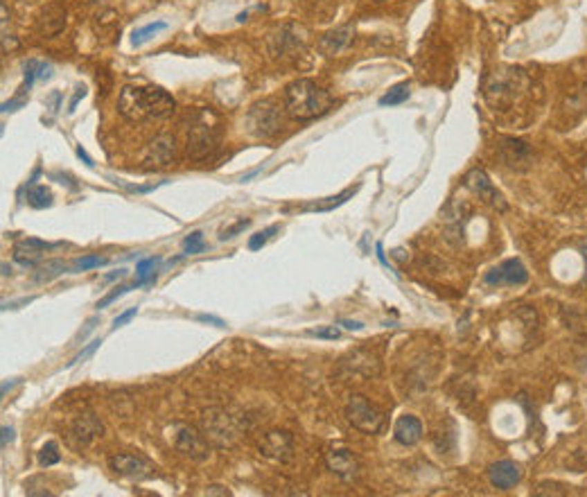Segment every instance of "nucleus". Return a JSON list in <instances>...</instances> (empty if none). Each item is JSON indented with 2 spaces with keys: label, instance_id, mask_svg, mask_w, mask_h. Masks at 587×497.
I'll return each instance as SVG.
<instances>
[{
  "label": "nucleus",
  "instance_id": "9b49d317",
  "mask_svg": "<svg viewBox=\"0 0 587 497\" xmlns=\"http://www.w3.org/2000/svg\"><path fill=\"white\" fill-rule=\"evenodd\" d=\"M262 457L273 461H289L294 454V439L289 432H269L258 445Z\"/></svg>",
  "mask_w": 587,
  "mask_h": 497
},
{
  "label": "nucleus",
  "instance_id": "6ab92c4d",
  "mask_svg": "<svg viewBox=\"0 0 587 497\" xmlns=\"http://www.w3.org/2000/svg\"><path fill=\"white\" fill-rule=\"evenodd\" d=\"M395 441L400 445H416L422 439V423L416 416H400L398 423H395Z\"/></svg>",
  "mask_w": 587,
  "mask_h": 497
},
{
  "label": "nucleus",
  "instance_id": "a19ab883",
  "mask_svg": "<svg viewBox=\"0 0 587 497\" xmlns=\"http://www.w3.org/2000/svg\"><path fill=\"white\" fill-rule=\"evenodd\" d=\"M77 156H80V159H82L89 168H93V159L89 156V154H86V150L82 147V145H80V147H77Z\"/></svg>",
  "mask_w": 587,
  "mask_h": 497
},
{
  "label": "nucleus",
  "instance_id": "393cba45",
  "mask_svg": "<svg viewBox=\"0 0 587 497\" xmlns=\"http://www.w3.org/2000/svg\"><path fill=\"white\" fill-rule=\"evenodd\" d=\"M163 30H168V23L165 21H156V23H150V25H145V28H141V30H136L134 32V37H132V44L138 48V46H143V44H147V41H150L152 37H156L159 32H163Z\"/></svg>",
  "mask_w": 587,
  "mask_h": 497
},
{
  "label": "nucleus",
  "instance_id": "cd10ccee",
  "mask_svg": "<svg viewBox=\"0 0 587 497\" xmlns=\"http://www.w3.org/2000/svg\"><path fill=\"white\" fill-rule=\"evenodd\" d=\"M62 271H66V264L64 262H59V260H50V262H46V267H43L39 273H37V282H43V280H53V278H57L59 273Z\"/></svg>",
  "mask_w": 587,
  "mask_h": 497
},
{
  "label": "nucleus",
  "instance_id": "72a5a7b5",
  "mask_svg": "<svg viewBox=\"0 0 587 497\" xmlns=\"http://www.w3.org/2000/svg\"><path fill=\"white\" fill-rule=\"evenodd\" d=\"M249 224H251V219H240L237 224H233L231 228H224L222 231V240H231V237H235V233H240V231H244Z\"/></svg>",
  "mask_w": 587,
  "mask_h": 497
},
{
  "label": "nucleus",
  "instance_id": "4c0bfd02",
  "mask_svg": "<svg viewBox=\"0 0 587 497\" xmlns=\"http://www.w3.org/2000/svg\"><path fill=\"white\" fill-rule=\"evenodd\" d=\"M197 319L204 321V323H215V325H219V328H222V325H226L222 319H217V316H213V314H199Z\"/></svg>",
  "mask_w": 587,
  "mask_h": 497
},
{
  "label": "nucleus",
  "instance_id": "a211bd4d",
  "mask_svg": "<svg viewBox=\"0 0 587 497\" xmlns=\"http://www.w3.org/2000/svg\"><path fill=\"white\" fill-rule=\"evenodd\" d=\"M66 28V10L62 5H48L39 16V30L46 37H57Z\"/></svg>",
  "mask_w": 587,
  "mask_h": 497
},
{
  "label": "nucleus",
  "instance_id": "9d476101",
  "mask_svg": "<svg viewBox=\"0 0 587 497\" xmlns=\"http://www.w3.org/2000/svg\"><path fill=\"white\" fill-rule=\"evenodd\" d=\"M325 466H327V470H332L339 479H343V482H352V479H357V475H359V461L348 448L327 450Z\"/></svg>",
  "mask_w": 587,
  "mask_h": 497
},
{
  "label": "nucleus",
  "instance_id": "37998d69",
  "mask_svg": "<svg viewBox=\"0 0 587 497\" xmlns=\"http://www.w3.org/2000/svg\"><path fill=\"white\" fill-rule=\"evenodd\" d=\"M341 325H346L348 330H361V323L359 321H339Z\"/></svg>",
  "mask_w": 587,
  "mask_h": 497
},
{
  "label": "nucleus",
  "instance_id": "f03ea898",
  "mask_svg": "<svg viewBox=\"0 0 587 497\" xmlns=\"http://www.w3.org/2000/svg\"><path fill=\"white\" fill-rule=\"evenodd\" d=\"M332 107V98L325 89L312 80H296L285 89V111L294 120H314L327 114Z\"/></svg>",
  "mask_w": 587,
  "mask_h": 497
},
{
  "label": "nucleus",
  "instance_id": "58836bf2",
  "mask_svg": "<svg viewBox=\"0 0 587 497\" xmlns=\"http://www.w3.org/2000/svg\"><path fill=\"white\" fill-rule=\"evenodd\" d=\"M14 441V427H3V448H7Z\"/></svg>",
  "mask_w": 587,
  "mask_h": 497
},
{
  "label": "nucleus",
  "instance_id": "dca6fc26",
  "mask_svg": "<svg viewBox=\"0 0 587 497\" xmlns=\"http://www.w3.org/2000/svg\"><path fill=\"white\" fill-rule=\"evenodd\" d=\"M488 479H490V484H493L495 488H499V491H508V488H513L515 484H520L522 470H520V466L515 464V461L504 459V461H497V464L490 466Z\"/></svg>",
  "mask_w": 587,
  "mask_h": 497
},
{
  "label": "nucleus",
  "instance_id": "ddd939ff",
  "mask_svg": "<svg viewBox=\"0 0 587 497\" xmlns=\"http://www.w3.org/2000/svg\"><path fill=\"white\" fill-rule=\"evenodd\" d=\"M177 156V138L172 134H159L150 145H147L145 152V163L156 168H165L170 165Z\"/></svg>",
  "mask_w": 587,
  "mask_h": 497
},
{
  "label": "nucleus",
  "instance_id": "c03bdc74",
  "mask_svg": "<svg viewBox=\"0 0 587 497\" xmlns=\"http://www.w3.org/2000/svg\"><path fill=\"white\" fill-rule=\"evenodd\" d=\"M123 276H127V269H120L118 273H111V276H107L105 280H116V278H123Z\"/></svg>",
  "mask_w": 587,
  "mask_h": 497
},
{
  "label": "nucleus",
  "instance_id": "423d86ee",
  "mask_svg": "<svg viewBox=\"0 0 587 497\" xmlns=\"http://www.w3.org/2000/svg\"><path fill=\"white\" fill-rule=\"evenodd\" d=\"M172 445L177 448V452H181L183 457H190L192 461H204L210 454L208 439L204 436V432L188 423H177L172 427Z\"/></svg>",
  "mask_w": 587,
  "mask_h": 497
},
{
  "label": "nucleus",
  "instance_id": "f8f14e48",
  "mask_svg": "<svg viewBox=\"0 0 587 497\" xmlns=\"http://www.w3.org/2000/svg\"><path fill=\"white\" fill-rule=\"evenodd\" d=\"M109 466L114 473L129 477V479H145L152 475V464L138 454H114L109 459Z\"/></svg>",
  "mask_w": 587,
  "mask_h": 497
},
{
  "label": "nucleus",
  "instance_id": "f3484780",
  "mask_svg": "<svg viewBox=\"0 0 587 497\" xmlns=\"http://www.w3.org/2000/svg\"><path fill=\"white\" fill-rule=\"evenodd\" d=\"M352 37H355V30H352V25H343V28L325 32L323 37L318 39V53L325 55V57L339 55L341 50H346V46L352 41Z\"/></svg>",
  "mask_w": 587,
  "mask_h": 497
},
{
  "label": "nucleus",
  "instance_id": "79ce46f5",
  "mask_svg": "<svg viewBox=\"0 0 587 497\" xmlns=\"http://www.w3.org/2000/svg\"><path fill=\"white\" fill-rule=\"evenodd\" d=\"M208 495H231V493L226 491V488H222V486H210Z\"/></svg>",
  "mask_w": 587,
  "mask_h": 497
},
{
  "label": "nucleus",
  "instance_id": "c9c22d12",
  "mask_svg": "<svg viewBox=\"0 0 587 497\" xmlns=\"http://www.w3.org/2000/svg\"><path fill=\"white\" fill-rule=\"evenodd\" d=\"M136 314H138V310H136V307H132V310H127V312H123L120 316H116V319H114V328H120V325L129 323Z\"/></svg>",
  "mask_w": 587,
  "mask_h": 497
},
{
  "label": "nucleus",
  "instance_id": "473e14b6",
  "mask_svg": "<svg viewBox=\"0 0 587 497\" xmlns=\"http://www.w3.org/2000/svg\"><path fill=\"white\" fill-rule=\"evenodd\" d=\"M309 337H318V339H339V328H334V325H330V328H318V330H309L307 332Z\"/></svg>",
  "mask_w": 587,
  "mask_h": 497
},
{
  "label": "nucleus",
  "instance_id": "2f4dec72",
  "mask_svg": "<svg viewBox=\"0 0 587 497\" xmlns=\"http://www.w3.org/2000/svg\"><path fill=\"white\" fill-rule=\"evenodd\" d=\"M100 344H102V339H93L89 346H86V348H82L80 353H77V355H75V357L71 359V362H68V366H73V364H77V362H82V359H86V357H89V355H93L95 350L100 348Z\"/></svg>",
  "mask_w": 587,
  "mask_h": 497
},
{
  "label": "nucleus",
  "instance_id": "412c9836",
  "mask_svg": "<svg viewBox=\"0 0 587 497\" xmlns=\"http://www.w3.org/2000/svg\"><path fill=\"white\" fill-rule=\"evenodd\" d=\"M355 192H357V188H348V190L339 192L336 197H325L323 201H312V204L298 206V210H300V213H330V210L339 208V206L346 204Z\"/></svg>",
  "mask_w": 587,
  "mask_h": 497
},
{
  "label": "nucleus",
  "instance_id": "c756f323",
  "mask_svg": "<svg viewBox=\"0 0 587 497\" xmlns=\"http://www.w3.org/2000/svg\"><path fill=\"white\" fill-rule=\"evenodd\" d=\"M107 262L109 258H105V255H84V258L77 260V269H82V271L98 269V267H105Z\"/></svg>",
  "mask_w": 587,
  "mask_h": 497
},
{
  "label": "nucleus",
  "instance_id": "6e6552de",
  "mask_svg": "<svg viewBox=\"0 0 587 497\" xmlns=\"http://www.w3.org/2000/svg\"><path fill=\"white\" fill-rule=\"evenodd\" d=\"M465 186H468L481 201H486L488 206H493V208H497V210H506L508 208L504 195L493 186V181H490L488 174L483 172L481 168L470 170L468 177H465Z\"/></svg>",
  "mask_w": 587,
  "mask_h": 497
},
{
  "label": "nucleus",
  "instance_id": "aec40b11",
  "mask_svg": "<svg viewBox=\"0 0 587 497\" xmlns=\"http://www.w3.org/2000/svg\"><path fill=\"white\" fill-rule=\"evenodd\" d=\"M296 46H298V28L296 25H285V28H280L278 32H273L269 37V50L276 57L289 53V50H294Z\"/></svg>",
  "mask_w": 587,
  "mask_h": 497
},
{
  "label": "nucleus",
  "instance_id": "bb28decb",
  "mask_svg": "<svg viewBox=\"0 0 587 497\" xmlns=\"http://www.w3.org/2000/svg\"><path fill=\"white\" fill-rule=\"evenodd\" d=\"M59 459H62V454H59V445H57L55 441H48V443L39 450V464H41L43 468H50V466L59 464Z\"/></svg>",
  "mask_w": 587,
  "mask_h": 497
},
{
  "label": "nucleus",
  "instance_id": "e433bc0d",
  "mask_svg": "<svg viewBox=\"0 0 587 497\" xmlns=\"http://www.w3.org/2000/svg\"><path fill=\"white\" fill-rule=\"evenodd\" d=\"M84 96H86V89H84V87H77V93H75V98L71 100V105H68V111H71V114H73V111H75L77 102H80V100H82Z\"/></svg>",
  "mask_w": 587,
  "mask_h": 497
},
{
  "label": "nucleus",
  "instance_id": "0eeeda50",
  "mask_svg": "<svg viewBox=\"0 0 587 497\" xmlns=\"http://www.w3.org/2000/svg\"><path fill=\"white\" fill-rule=\"evenodd\" d=\"M346 418L355 430L364 434H377L384 425V414L364 396H352L346 405Z\"/></svg>",
  "mask_w": 587,
  "mask_h": 497
},
{
  "label": "nucleus",
  "instance_id": "5701e85b",
  "mask_svg": "<svg viewBox=\"0 0 587 497\" xmlns=\"http://www.w3.org/2000/svg\"><path fill=\"white\" fill-rule=\"evenodd\" d=\"M50 73H53V66H50V64H43V62H37V59H30V62L25 64V82H23V87L19 91L28 93L37 77H41V80H48Z\"/></svg>",
  "mask_w": 587,
  "mask_h": 497
},
{
  "label": "nucleus",
  "instance_id": "20e7f679",
  "mask_svg": "<svg viewBox=\"0 0 587 497\" xmlns=\"http://www.w3.org/2000/svg\"><path fill=\"white\" fill-rule=\"evenodd\" d=\"M282 129L280 107L273 100H262L249 109L246 114V132L255 138H271Z\"/></svg>",
  "mask_w": 587,
  "mask_h": 497
},
{
  "label": "nucleus",
  "instance_id": "7ed1b4c3",
  "mask_svg": "<svg viewBox=\"0 0 587 497\" xmlns=\"http://www.w3.org/2000/svg\"><path fill=\"white\" fill-rule=\"evenodd\" d=\"M219 145V123L210 111H201L195 125L188 132V156L192 161H204L217 150Z\"/></svg>",
  "mask_w": 587,
  "mask_h": 497
},
{
  "label": "nucleus",
  "instance_id": "1a4fd4ad",
  "mask_svg": "<svg viewBox=\"0 0 587 497\" xmlns=\"http://www.w3.org/2000/svg\"><path fill=\"white\" fill-rule=\"evenodd\" d=\"M486 285H508V287H515V285H524L529 280V271H526L524 262L520 258H511V260H504L502 264H497L488 273H486Z\"/></svg>",
  "mask_w": 587,
  "mask_h": 497
},
{
  "label": "nucleus",
  "instance_id": "f704fd0d",
  "mask_svg": "<svg viewBox=\"0 0 587 497\" xmlns=\"http://www.w3.org/2000/svg\"><path fill=\"white\" fill-rule=\"evenodd\" d=\"M127 292H129V287H125V285H123V287H118L116 292H111V294H107L105 298H102V301L98 303V307H100V310H102V307H107L109 303H114L116 298H120V296H123V294H127Z\"/></svg>",
  "mask_w": 587,
  "mask_h": 497
},
{
  "label": "nucleus",
  "instance_id": "f257e3e1",
  "mask_svg": "<svg viewBox=\"0 0 587 497\" xmlns=\"http://www.w3.org/2000/svg\"><path fill=\"white\" fill-rule=\"evenodd\" d=\"M177 102L159 87H125L118 98L120 116L129 123H145L152 118H168L174 114Z\"/></svg>",
  "mask_w": 587,
  "mask_h": 497
},
{
  "label": "nucleus",
  "instance_id": "49530a36",
  "mask_svg": "<svg viewBox=\"0 0 587 497\" xmlns=\"http://www.w3.org/2000/svg\"><path fill=\"white\" fill-rule=\"evenodd\" d=\"M14 384H16V380H14V382H5V384H3V396H5V393L10 391L12 387H14Z\"/></svg>",
  "mask_w": 587,
  "mask_h": 497
},
{
  "label": "nucleus",
  "instance_id": "a878e982",
  "mask_svg": "<svg viewBox=\"0 0 587 497\" xmlns=\"http://www.w3.org/2000/svg\"><path fill=\"white\" fill-rule=\"evenodd\" d=\"M407 98H409V84L404 82V84H398V87H393L384 98H379V105H382V107L402 105V102L407 100Z\"/></svg>",
  "mask_w": 587,
  "mask_h": 497
},
{
  "label": "nucleus",
  "instance_id": "ea45409f",
  "mask_svg": "<svg viewBox=\"0 0 587 497\" xmlns=\"http://www.w3.org/2000/svg\"><path fill=\"white\" fill-rule=\"evenodd\" d=\"M375 253H377V260L384 264V267H388V260H386V255H384V246H382V242H377L375 244Z\"/></svg>",
  "mask_w": 587,
  "mask_h": 497
},
{
  "label": "nucleus",
  "instance_id": "39448f33",
  "mask_svg": "<svg viewBox=\"0 0 587 497\" xmlns=\"http://www.w3.org/2000/svg\"><path fill=\"white\" fill-rule=\"evenodd\" d=\"M201 432L215 448H228L237 439V425L233 416L224 409H208L201 416Z\"/></svg>",
  "mask_w": 587,
  "mask_h": 497
},
{
  "label": "nucleus",
  "instance_id": "4468645a",
  "mask_svg": "<svg viewBox=\"0 0 587 497\" xmlns=\"http://www.w3.org/2000/svg\"><path fill=\"white\" fill-rule=\"evenodd\" d=\"M102 432H105V425L95 418V414H82L73 423L68 439H71L75 448H86V445H91L95 439H100Z\"/></svg>",
  "mask_w": 587,
  "mask_h": 497
},
{
  "label": "nucleus",
  "instance_id": "b1692460",
  "mask_svg": "<svg viewBox=\"0 0 587 497\" xmlns=\"http://www.w3.org/2000/svg\"><path fill=\"white\" fill-rule=\"evenodd\" d=\"M28 204L32 206V208H50V206H53V192H50L46 186L30 183Z\"/></svg>",
  "mask_w": 587,
  "mask_h": 497
},
{
  "label": "nucleus",
  "instance_id": "a18cd8bd",
  "mask_svg": "<svg viewBox=\"0 0 587 497\" xmlns=\"http://www.w3.org/2000/svg\"><path fill=\"white\" fill-rule=\"evenodd\" d=\"M3 276H12V267L7 262H3Z\"/></svg>",
  "mask_w": 587,
  "mask_h": 497
},
{
  "label": "nucleus",
  "instance_id": "2eb2a0df",
  "mask_svg": "<svg viewBox=\"0 0 587 497\" xmlns=\"http://www.w3.org/2000/svg\"><path fill=\"white\" fill-rule=\"evenodd\" d=\"M62 244H50V242H43V240L37 237H28V240H21L16 242L14 246V260L25 264V267H34L43 260V253L50 251V248H57Z\"/></svg>",
  "mask_w": 587,
  "mask_h": 497
},
{
  "label": "nucleus",
  "instance_id": "7c9ffc66",
  "mask_svg": "<svg viewBox=\"0 0 587 497\" xmlns=\"http://www.w3.org/2000/svg\"><path fill=\"white\" fill-rule=\"evenodd\" d=\"M276 231H278V226H269L267 231H262V233H255V235H251V240H249V248H251V251H258V248H262L264 244H267V240H269Z\"/></svg>",
  "mask_w": 587,
  "mask_h": 497
},
{
  "label": "nucleus",
  "instance_id": "c85d7f7f",
  "mask_svg": "<svg viewBox=\"0 0 587 497\" xmlns=\"http://www.w3.org/2000/svg\"><path fill=\"white\" fill-rule=\"evenodd\" d=\"M186 255H195V253H201L206 244H204V233L201 231H192L188 237H186Z\"/></svg>",
  "mask_w": 587,
  "mask_h": 497
},
{
  "label": "nucleus",
  "instance_id": "4be33fe9",
  "mask_svg": "<svg viewBox=\"0 0 587 497\" xmlns=\"http://www.w3.org/2000/svg\"><path fill=\"white\" fill-rule=\"evenodd\" d=\"M502 156L511 168H526L531 161V150L522 141H506L502 147Z\"/></svg>",
  "mask_w": 587,
  "mask_h": 497
}]
</instances>
